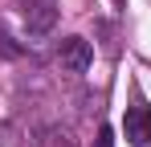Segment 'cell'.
I'll return each instance as SVG.
<instances>
[{
  "label": "cell",
  "instance_id": "8992f818",
  "mask_svg": "<svg viewBox=\"0 0 151 147\" xmlns=\"http://www.w3.org/2000/svg\"><path fill=\"white\" fill-rule=\"evenodd\" d=\"M110 139H114V135H110V127H102L98 139H94V147H110Z\"/></svg>",
  "mask_w": 151,
  "mask_h": 147
},
{
  "label": "cell",
  "instance_id": "5b68a950",
  "mask_svg": "<svg viewBox=\"0 0 151 147\" xmlns=\"http://www.w3.org/2000/svg\"><path fill=\"white\" fill-rule=\"evenodd\" d=\"M21 53H25V49L17 45V41H12V37H8V29H4V24H0V57H21Z\"/></svg>",
  "mask_w": 151,
  "mask_h": 147
},
{
  "label": "cell",
  "instance_id": "52a82bcc",
  "mask_svg": "<svg viewBox=\"0 0 151 147\" xmlns=\"http://www.w3.org/2000/svg\"><path fill=\"white\" fill-rule=\"evenodd\" d=\"M8 135H12V127H8V122H0V147H8Z\"/></svg>",
  "mask_w": 151,
  "mask_h": 147
},
{
  "label": "cell",
  "instance_id": "7a4b0ae2",
  "mask_svg": "<svg viewBox=\"0 0 151 147\" xmlns=\"http://www.w3.org/2000/svg\"><path fill=\"white\" fill-rule=\"evenodd\" d=\"M53 24H57L53 0H29L25 4V29H29V37H49Z\"/></svg>",
  "mask_w": 151,
  "mask_h": 147
},
{
  "label": "cell",
  "instance_id": "6da1fadb",
  "mask_svg": "<svg viewBox=\"0 0 151 147\" xmlns=\"http://www.w3.org/2000/svg\"><path fill=\"white\" fill-rule=\"evenodd\" d=\"M90 61H94V49H90L86 37H65V41L57 45V66H61V74H86Z\"/></svg>",
  "mask_w": 151,
  "mask_h": 147
},
{
  "label": "cell",
  "instance_id": "277c9868",
  "mask_svg": "<svg viewBox=\"0 0 151 147\" xmlns=\"http://www.w3.org/2000/svg\"><path fill=\"white\" fill-rule=\"evenodd\" d=\"M33 147H70V131L57 122H41L33 127Z\"/></svg>",
  "mask_w": 151,
  "mask_h": 147
},
{
  "label": "cell",
  "instance_id": "3957f363",
  "mask_svg": "<svg viewBox=\"0 0 151 147\" xmlns=\"http://www.w3.org/2000/svg\"><path fill=\"white\" fill-rule=\"evenodd\" d=\"M123 131L135 147H151V106L147 102H135L123 119Z\"/></svg>",
  "mask_w": 151,
  "mask_h": 147
}]
</instances>
